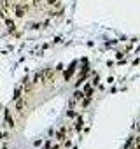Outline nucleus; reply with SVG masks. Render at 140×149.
I'll return each instance as SVG.
<instances>
[{"label":"nucleus","mask_w":140,"mask_h":149,"mask_svg":"<svg viewBox=\"0 0 140 149\" xmlns=\"http://www.w3.org/2000/svg\"><path fill=\"white\" fill-rule=\"evenodd\" d=\"M6 121H7V126L14 128V119H12V116H11V112H9V111H6Z\"/></svg>","instance_id":"4"},{"label":"nucleus","mask_w":140,"mask_h":149,"mask_svg":"<svg viewBox=\"0 0 140 149\" xmlns=\"http://www.w3.org/2000/svg\"><path fill=\"white\" fill-rule=\"evenodd\" d=\"M135 144H140V135H138V137L135 139Z\"/></svg>","instance_id":"17"},{"label":"nucleus","mask_w":140,"mask_h":149,"mask_svg":"<svg viewBox=\"0 0 140 149\" xmlns=\"http://www.w3.org/2000/svg\"><path fill=\"white\" fill-rule=\"evenodd\" d=\"M54 81V70L53 68H46L42 72V83H53Z\"/></svg>","instance_id":"1"},{"label":"nucleus","mask_w":140,"mask_h":149,"mask_svg":"<svg viewBox=\"0 0 140 149\" xmlns=\"http://www.w3.org/2000/svg\"><path fill=\"white\" fill-rule=\"evenodd\" d=\"M67 116H68V118H74V116H76V112H74V111H68V112H67Z\"/></svg>","instance_id":"13"},{"label":"nucleus","mask_w":140,"mask_h":149,"mask_svg":"<svg viewBox=\"0 0 140 149\" xmlns=\"http://www.w3.org/2000/svg\"><path fill=\"white\" fill-rule=\"evenodd\" d=\"M98 83H100V77H95V79H93V84H95V86H96V84H98Z\"/></svg>","instance_id":"14"},{"label":"nucleus","mask_w":140,"mask_h":149,"mask_svg":"<svg viewBox=\"0 0 140 149\" xmlns=\"http://www.w3.org/2000/svg\"><path fill=\"white\" fill-rule=\"evenodd\" d=\"M25 105H26V100L19 97V98L16 100V111H23V109H25Z\"/></svg>","instance_id":"2"},{"label":"nucleus","mask_w":140,"mask_h":149,"mask_svg":"<svg viewBox=\"0 0 140 149\" xmlns=\"http://www.w3.org/2000/svg\"><path fill=\"white\" fill-rule=\"evenodd\" d=\"M56 2H58V0H47V4H49V6H54Z\"/></svg>","instance_id":"15"},{"label":"nucleus","mask_w":140,"mask_h":149,"mask_svg":"<svg viewBox=\"0 0 140 149\" xmlns=\"http://www.w3.org/2000/svg\"><path fill=\"white\" fill-rule=\"evenodd\" d=\"M56 139H58V140H63V139H65V128H61V130L56 133Z\"/></svg>","instance_id":"7"},{"label":"nucleus","mask_w":140,"mask_h":149,"mask_svg":"<svg viewBox=\"0 0 140 149\" xmlns=\"http://www.w3.org/2000/svg\"><path fill=\"white\" fill-rule=\"evenodd\" d=\"M4 137H6V133H4V132H0V139H4Z\"/></svg>","instance_id":"18"},{"label":"nucleus","mask_w":140,"mask_h":149,"mask_svg":"<svg viewBox=\"0 0 140 149\" xmlns=\"http://www.w3.org/2000/svg\"><path fill=\"white\" fill-rule=\"evenodd\" d=\"M19 97H21V88H16V91H14V97H12V98H14V100H18Z\"/></svg>","instance_id":"9"},{"label":"nucleus","mask_w":140,"mask_h":149,"mask_svg":"<svg viewBox=\"0 0 140 149\" xmlns=\"http://www.w3.org/2000/svg\"><path fill=\"white\" fill-rule=\"evenodd\" d=\"M6 26H7V30H9L11 33L16 30V25H14V21H12L11 18H7V19H6Z\"/></svg>","instance_id":"3"},{"label":"nucleus","mask_w":140,"mask_h":149,"mask_svg":"<svg viewBox=\"0 0 140 149\" xmlns=\"http://www.w3.org/2000/svg\"><path fill=\"white\" fill-rule=\"evenodd\" d=\"M0 2H2V0H0Z\"/></svg>","instance_id":"20"},{"label":"nucleus","mask_w":140,"mask_h":149,"mask_svg":"<svg viewBox=\"0 0 140 149\" xmlns=\"http://www.w3.org/2000/svg\"><path fill=\"white\" fill-rule=\"evenodd\" d=\"M138 132H140V125H138Z\"/></svg>","instance_id":"19"},{"label":"nucleus","mask_w":140,"mask_h":149,"mask_svg":"<svg viewBox=\"0 0 140 149\" xmlns=\"http://www.w3.org/2000/svg\"><path fill=\"white\" fill-rule=\"evenodd\" d=\"M72 74H74V65H72V67H70V68H68V70L65 72V79H68L70 76H72Z\"/></svg>","instance_id":"8"},{"label":"nucleus","mask_w":140,"mask_h":149,"mask_svg":"<svg viewBox=\"0 0 140 149\" xmlns=\"http://www.w3.org/2000/svg\"><path fill=\"white\" fill-rule=\"evenodd\" d=\"M74 97H76V100H81V98L84 97V93H82V91H76V95H74Z\"/></svg>","instance_id":"10"},{"label":"nucleus","mask_w":140,"mask_h":149,"mask_svg":"<svg viewBox=\"0 0 140 149\" xmlns=\"http://www.w3.org/2000/svg\"><path fill=\"white\" fill-rule=\"evenodd\" d=\"M133 144H135V139L131 137V139H128V140H126V144H124V149H131V147H133Z\"/></svg>","instance_id":"6"},{"label":"nucleus","mask_w":140,"mask_h":149,"mask_svg":"<svg viewBox=\"0 0 140 149\" xmlns=\"http://www.w3.org/2000/svg\"><path fill=\"white\" fill-rule=\"evenodd\" d=\"M33 6H40V0H33Z\"/></svg>","instance_id":"16"},{"label":"nucleus","mask_w":140,"mask_h":149,"mask_svg":"<svg viewBox=\"0 0 140 149\" xmlns=\"http://www.w3.org/2000/svg\"><path fill=\"white\" fill-rule=\"evenodd\" d=\"M89 102H91V97H88V98H86V100H82V107H86V105H88V104H89Z\"/></svg>","instance_id":"12"},{"label":"nucleus","mask_w":140,"mask_h":149,"mask_svg":"<svg viewBox=\"0 0 140 149\" xmlns=\"http://www.w3.org/2000/svg\"><path fill=\"white\" fill-rule=\"evenodd\" d=\"M76 128H77V130H81V128H82V119H81V118L77 119V123H76Z\"/></svg>","instance_id":"11"},{"label":"nucleus","mask_w":140,"mask_h":149,"mask_svg":"<svg viewBox=\"0 0 140 149\" xmlns=\"http://www.w3.org/2000/svg\"><path fill=\"white\" fill-rule=\"evenodd\" d=\"M16 16H18V18H23V16H25V9H23L21 6L16 7Z\"/></svg>","instance_id":"5"}]
</instances>
